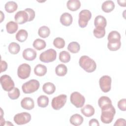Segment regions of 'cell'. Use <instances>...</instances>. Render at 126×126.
Masks as SVG:
<instances>
[{
  "label": "cell",
  "mask_w": 126,
  "mask_h": 126,
  "mask_svg": "<svg viewBox=\"0 0 126 126\" xmlns=\"http://www.w3.org/2000/svg\"><path fill=\"white\" fill-rule=\"evenodd\" d=\"M108 42H116L121 40V35L119 32L116 31H111L108 35Z\"/></svg>",
  "instance_id": "cell-28"
},
{
  "label": "cell",
  "mask_w": 126,
  "mask_h": 126,
  "mask_svg": "<svg viewBox=\"0 0 126 126\" xmlns=\"http://www.w3.org/2000/svg\"><path fill=\"white\" fill-rule=\"evenodd\" d=\"M20 50V46L18 43L16 42H11L8 45V51L12 54H17L19 53Z\"/></svg>",
  "instance_id": "cell-33"
},
{
  "label": "cell",
  "mask_w": 126,
  "mask_h": 126,
  "mask_svg": "<svg viewBox=\"0 0 126 126\" xmlns=\"http://www.w3.org/2000/svg\"><path fill=\"white\" fill-rule=\"evenodd\" d=\"M28 36V33L27 31L24 29L20 30L16 34L15 37L17 40L20 42H24L26 40Z\"/></svg>",
  "instance_id": "cell-25"
},
{
  "label": "cell",
  "mask_w": 126,
  "mask_h": 126,
  "mask_svg": "<svg viewBox=\"0 0 126 126\" xmlns=\"http://www.w3.org/2000/svg\"><path fill=\"white\" fill-rule=\"evenodd\" d=\"M56 74L59 76H63L67 72V68L66 65L63 64L58 65L55 68Z\"/></svg>",
  "instance_id": "cell-27"
},
{
  "label": "cell",
  "mask_w": 126,
  "mask_h": 126,
  "mask_svg": "<svg viewBox=\"0 0 126 126\" xmlns=\"http://www.w3.org/2000/svg\"><path fill=\"white\" fill-rule=\"evenodd\" d=\"M14 121L18 125H22L28 123L31 120V116L29 113L22 112L16 114L14 117Z\"/></svg>",
  "instance_id": "cell-9"
},
{
  "label": "cell",
  "mask_w": 126,
  "mask_h": 126,
  "mask_svg": "<svg viewBox=\"0 0 126 126\" xmlns=\"http://www.w3.org/2000/svg\"><path fill=\"white\" fill-rule=\"evenodd\" d=\"M73 21V18L70 14L67 12L63 13L62 14L60 17V22L61 24L65 26H70Z\"/></svg>",
  "instance_id": "cell-15"
},
{
  "label": "cell",
  "mask_w": 126,
  "mask_h": 126,
  "mask_svg": "<svg viewBox=\"0 0 126 126\" xmlns=\"http://www.w3.org/2000/svg\"><path fill=\"white\" fill-rule=\"evenodd\" d=\"M50 30L49 28L46 26H43L39 28L38 31V34L39 36L42 38H46L50 35Z\"/></svg>",
  "instance_id": "cell-31"
},
{
  "label": "cell",
  "mask_w": 126,
  "mask_h": 126,
  "mask_svg": "<svg viewBox=\"0 0 126 126\" xmlns=\"http://www.w3.org/2000/svg\"><path fill=\"white\" fill-rule=\"evenodd\" d=\"M90 126H99V124L98 123V121L95 119H91L90 121H89V124Z\"/></svg>",
  "instance_id": "cell-43"
},
{
  "label": "cell",
  "mask_w": 126,
  "mask_h": 126,
  "mask_svg": "<svg viewBox=\"0 0 126 126\" xmlns=\"http://www.w3.org/2000/svg\"><path fill=\"white\" fill-rule=\"evenodd\" d=\"M20 92L18 88H14L10 91L8 92V95L11 99H16L20 96Z\"/></svg>",
  "instance_id": "cell-37"
},
{
  "label": "cell",
  "mask_w": 126,
  "mask_h": 126,
  "mask_svg": "<svg viewBox=\"0 0 126 126\" xmlns=\"http://www.w3.org/2000/svg\"><path fill=\"white\" fill-rule=\"evenodd\" d=\"M14 19L17 24H23L28 21L29 15L25 10L19 11L15 14Z\"/></svg>",
  "instance_id": "cell-12"
},
{
  "label": "cell",
  "mask_w": 126,
  "mask_h": 126,
  "mask_svg": "<svg viewBox=\"0 0 126 126\" xmlns=\"http://www.w3.org/2000/svg\"><path fill=\"white\" fill-rule=\"evenodd\" d=\"M98 104L99 107L102 110L111 105L112 101L108 97L106 96H102L99 98Z\"/></svg>",
  "instance_id": "cell-16"
},
{
  "label": "cell",
  "mask_w": 126,
  "mask_h": 126,
  "mask_svg": "<svg viewBox=\"0 0 126 126\" xmlns=\"http://www.w3.org/2000/svg\"><path fill=\"white\" fill-rule=\"evenodd\" d=\"M92 17V13L89 10L84 9L81 10L79 14L78 24L80 27L84 28L88 25V21Z\"/></svg>",
  "instance_id": "cell-6"
},
{
  "label": "cell",
  "mask_w": 126,
  "mask_h": 126,
  "mask_svg": "<svg viewBox=\"0 0 126 126\" xmlns=\"http://www.w3.org/2000/svg\"><path fill=\"white\" fill-rule=\"evenodd\" d=\"M31 68L29 64L23 63L19 66L17 69L18 76L22 79H26L28 78L31 73Z\"/></svg>",
  "instance_id": "cell-10"
},
{
  "label": "cell",
  "mask_w": 126,
  "mask_h": 126,
  "mask_svg": "<svg viewBox=\"0 0 126 126\" xmlns=\"http://www.w3.org/2000/svg\"><path fill=\"white\" fill-rule=\"evenodd\" d=\"M67 49L72 53H77L80 51V46L78 42L73 41L68 45Z\"/></svg>",
  "instance_id": "cell-32"
},
{
  "label": "cell",
  "mask_w": 126,
  "mask_h": 126,
  "mask_svg": "<svg viewBox=\"0 0 126 126\" xmlns=\"http://www.w3.org/2000/svg\"><path fill=\"white\" fill-rule=\"evenodd\" d=\"M18 29V24L14 21H10L6 24V29L7 32L10 34H13L16 32Z\"/></svg>",
  "instance_id": "cell-24"
},
{
  "label": "cell",
  "mask_w": 126,
  "mask_h": 126,
  "mask_svg": "<svg viewBox=\"0 0 126 126\" xmlns=\"http://www.w3.org/2000/svg\"><path fill=\"white\" fill-rule=\"evenodd\" d=\"M117 2L118 3V4L121 6H123L125 7L126 5V0H117Z\"/></svg>",
  "instance_id": "cell-44"
},
{
  "label": "cell",
  "mask_w": 126,
  "mask_h": 126,
  "mask_svg": "<svg viewBox=\"0 0 126 126\" xmlns=\"http://www.w3.org/2000/svg\"><path fill=\"white\" fill-rule=\"evenodd\" d=\"M23 58L29 61L34 60L36 58V52L32 48H27L25 49L22 53Z\"/></svg>",
  "instance_id": "cell-13"
},
{
  "label": "cell",
  "mask_w": 126,
  "mask_h": 126,
  "mask_svg": "<svg viewBox=\"0 0 126 126\" xmlns=\"http://www.w3.org/2000/svg\"><path fill=\"white\" fill-rule=\"evenodd\" d=\"M70 100L71 103L77 108L82 107L85 102L84 96L77 92H73L71 94Z\"/></svg>",
  "instance_id": "cell-5"
},
{
  "label": "cell",
  "mask_w": 126,
  "mask_h": 126,
  "mask_svg": "<svg viewBox=\"0 0 126 126\" xmlns=\"http://www.w3.org/2000/svg\"><path fill=\"white\" fill-rule=\"evenodd\" d=\"M111 78L108 75L102 76L99 81L100 88L104 93L109 92L111 88Z\"/></svg>",
  "instance_id": "cell-11"
},
{
  "label": "cell",
  "mask_w": 126,
  "mask_h": 126,
  "mask_svg": "<svg viewBox=\"0 0 126 126\" xmlns=\"http://www.w3.org/2000/svg\"><path fill=\"white\" fill-rule=\"evenodd\" d=\"M126 99L125 98L122 99L120 100L118 102V107L120 110L123 111H125L126 110Z\"/></svg>",
  "instance_id": "cell-39"
},
{
  "label": "cell",
  "mask_w": 126,
  "mask_h": 126,
  "mask_svg": "<svg viewBox=\"0 0 126 126\" xmlns=\"http://www.w3.org/2000/svg\"><path fill=\"white\" fill-rule=\"evenodd\" d=\"M126 120L124 119H118L115 122V123L114 124L115 126H125L126 125Z\"/></svg>",
  "instance_id": "cell-41"
},
{
  "label": "cell",
  "mask_w": 126,
  "mask_h": 126,
  "mask_svg": "<svg viewBox=\"0 0 126 126\" xmlns=\"http://www.w3.org/2000/svg\"><path fill=\"white\" fill-rule=\"evenodd\" d=\"M94 25L95 28H105L107 25V21L104 17L102 15H98L94 19Z\"/></svg>",
  "instance_id": "cell-17"
},
{
  "label": "cell",
  "mask_w": 126,
  "mask_h": 126,
  "mask_svg": "<svg viewBox=\"0 0 126 126\" xmlns=\"http://www.w3.org/2000/svg\"><path fill=\"white\" fill-rule=\"evenodd\" d=\"M21 107L26 110H32L34 107V103L32 98L30 97H26L21 101Z\"/></svg>",
  "instance_id": "cell-14"
},
{
  "label": "cell",
  "mask_w": 126,
  "mask_h": 126,
  "mask_svg": "<svg viewBox=\"0 0 126 126\" xmlns=\"http://www.w3.org/2000/svg\"><path fill=\"white\" fill-rule=\"evenodd\" d=\"M25 11H26L29 15V22L32 21L35 17V12L31 8H26L25 9Z\"/></svg>",
  "instance_id": "cell-40"
},
{
  "label": "cell",
  "mask_w": 126,
  "mask_h": 126,
  "mask_svg": "<svg viewBox=\"0 0 126 126\" xmlns=\"http://www.w3.org/2000/svg\"><path fill=\"white\" fill-rule=\"evenodd\" d=\"M93 33L97 38H102L105 34V29L103 28H95L93 31Z\"/></svg>",
  "instance_id": "cell-35"
},
{
  "label": "cell",
  "mask_w": 126,
  "mask_h": 126,
  "mask_svg": "<svg viewBox=\"0 0 126 126\" xmlns=\"http://www.w3.org/2000/svg\"><path fill=\"white\" fill-rule=\"evenodd\" d=\"M39 86L38 80L32 79L24 83L22 86V89L25 94H31L36 91L39 89Z\"/></svg>",
  "instance_id": "cell-3"
},
{
  "label": "cell",
  "mask_w": 126,
  "mask_h": 126,
  "mask_svg": "<svg viewBox=\"0 0 126 126\" xmlns=\"http://www.w3.org/2000/svg\"><path fill=\"white\" fill-rule=\"evenodd\" d=\"M59 60L62 63H67L70 60V55L68 52L63 51L59 54Z\"/></svg>",
  "instance_id": "cell-34"
},
{
  "label": "cell",
  "mask_w": 126,
  "mask_h": 126,
  "mask_svg": "<svg viewBox=\"0 0 126 126\" xmlns=\"http://www.w3.org/2000/svg\"><path fill=\"white\" fill-rule=\"evenodd\" d=\"M81 112L85 116L90 117L94 115L95 110L93 106L90 104H87L81 108Z\"/></svg>",
  "instance_id": "cell-19"
},
{
  "label": "cell",
  "mask_w": 126,
  "mask_h": 126,
  "mask_svg": "<svg viewBox=\"0 0 126 126\" xmlns=\"http://www.w3.org/2000/svg\"><path fill=\"white\" fill-rule=\"evenodd\" d=\"M66 6L69 10L74 11L80 8L81 2L78 0H69L67 2Z\"/></svg>",
  "instance_id": "cell-18"
},
{
  "label": "cell",
  "mask_w": 126,
  "mask_h": 126,
  "mask_svg": "<svg viewBox=\"0 0 126 126\" xmlns=\"http://www.w3.org/2000/svg\"><path fill=\"white\" fill-rule=\"evenodd\" d=\"M7 68V63L4 61L1 60L0 62V72L5 71Z\"/></svg>",
  "instance_id": "cell-42"
},
{
  "label": "cell",
  "mask_w": 126,
  "mask_h": 126,
  "mask_svg": "<svg viewBox=\"0 0 126 126\" xmlns=\"http://www.w3.org/2000/svg\"><path fill=\"white\" fill-rule=\"evenodd\" d=\"M67 96L65 94H60L52 99L51 105L54 110H58L62 108L65 104Z\"/></svg>",
  "instance_id": "cell-8"
},
{
  "label": "cell",
  "mask_w": 126,
  "mask_h": 126,
  "mask_svg": "<svg viewBox=\"0 0 126 126\" xmlns=\"http://www.w3.org/2000/svg\"><path fill=\"white\" fill-rule=\"evenodd\" d=\"M6 123H7V124H6L5 125H8V126H9V125H11V126H13V125L12 124H11L10 122H9V121H8V122H6Z\"/></svg>",
  "instance_id": "cell-46"
},
{
  "label": "cell",
  "mask_w": 126,
  "mask_h": 126,
  "mask_svg": "<svg viewBox=\"0 0 126 126\" xmlns=\"http://www.w3.org/2000/svg\"><path fill=\"white\" fill-rule=\"evenodd\" d=\"M0 13H1V21H0V22H2V21H3V19L2 17H4V15H3V13H2V12L1 11H0Z\"/></svg>",
  "instance_id": "cell-45"
},
{
  "label": "cell",
  "mask_w": 126,
  "mask_h": 126,
  "mask_svg": "<svg viewBox=\"0 0 126 126\" xmlns=\"http://www.w3.org/2000/svg\"><path fill=\"white\" fill-rule=\"evenodd\" d=\"M37 102L39 107L45 108L48 105L49 98L44 95H40L37 98Z\"/></svg>",
  "instance_id": "cell-29"
},
{
  "label": "cell",
  "mask_w": 126,
  "mask_h": 126,
  "mask_svg": "<svg viewBox=\"0 0 126 126\" xmlns=\"http://www.w3.org/2000/svg\"><path fill=\"white\" fill-rule=\"evenodd\" d=\"M32 45L35 49L37 50H41L45 48L46 44L44 40L37 38L33 41Z\"/></svg>",
  "instance_id": "cell-30"
},
{
  "label": "cell",
  "mask_w": 126,
  "mask_h": 126,
  "mask_svg": "<svg viewBox=\"0 0 126 126\" xmlns=\"http://www.w3.org/2000/svg\"><path fill=\"white\" fill-rule=\"evenodd\" d=\"M0 84L2 89L6 92H9L14 88V81L11 77L5 74L2 75L0 78Z\"/></svg>",
  "instance_id": "cell-7"
},
{
  "label": "cell",
  "mask_w": 126,
  "mask_h": 126,
  "mask_svg": "<svg viewBox=\"0 0 126 126\" xmlns=\"http://www.w3.org/2000/svg\"><path fill=\"white\" fill-rule=\"evenodd\" d=\"M79 63L81 68L87 72H93L96 68L94 61L87 56H82L80 57Z\"/></svg>",
  "instance_id": "cell-1"
},
{
  "label": "cell",
  "mask_w": 126,
  "mask_h": 126,
  "mask_svg": "<svg viewBox=\"0 0 126 126\" xmlns=\"http://www.w3.org/2000/svg\"><path fill=\"white\" fill-rule=\"evenodd\" d=\"M56 51L53 49H49L41 53L39 56V60L43 63H50L54 61L56 59Z\"/></svg>",
  "instance_id": "cell-4"
},
{
  "label": "cell",
  "mask_w": 126,
  "mask_h": 126,
  "mask_svg": "<svg viewBox=\"0 0 126 126\" xmlns=\"http://www.w3.org/2000/svg\"><path fill=\"white\" fill-rule=\"evenodd\" d=\"M116 110L112 104L110 106L101 110L100 120L104 124L111 123L114 118Z\"/></svg>",
  "instance_id": "cell-2"
},
{
  "label": "cell",
  "mask_w": 126,
  "mask_h": 126,
  "mask_svg": "<svg viewBox=\"0 0 126 126\" xmlns=\"http://www.w3.org/2000/svg\"><path fill=\"white\" fill-rule=\"evenodd\" d=\"M46 72L47 67L41 64H37L34 68V73L38 76H43L46 74Z\"/></svg>",
  "instance_id": "cell-23"
},
{
  "label": "cell",
  "mask_w": 126,
  "mask_h": 126,
  "mask_svg": "<svg viewBox=\"0 0 126 126\" xmlns=\"http://www.w3.org/2000/svg\"><path fill=\"white\" fill-rule=\"evenodd\" d=\"M121 46V40L116 42H108L107 44V47L110 50L112 51H117L119 49Z\"/></svg>",
  "instance_id": "cell-36"
},
{
  "label": "cell",
  "mask_w": 126,
  "mask_h": 126,
  "mask_svg": "<svg viewBox=\"0 0 126 126\" xmlns=\"http://www.w3.org/2000/svg\"><path fill=\"white\" fill-rule=\"evenodd\" d=\"M84 119L81 115L78 114H75L71 116L69 121L70 123L75 126H78L81 125L83 122Z\"/></svg>",
  "instance_id": "cell-20"
},
{
  "label": "cell",
  "mask_w": 126,
  "mask_h": 126,
  "mask_svg": "<svg viewBox=\"0 0 126 126\" xmlns=\"http://www.w3.org/2000/svg\"><path fill=\"white\" fill-rule=\"evenodd\" d=\"M4 8L7 12L10 13H13L17 9L18 5L15 1H9L6 3Z\"/></svg>",
  "instance_id": "cell-26"
},
{
  "label": "cell",
  "mask_w": 126,
  "mask_h": 126,
  "mask_svg": "<svg viewBox=\"0 0 126 126\" xmlns=\"http://www.w3.org/2000/svg\"><path fill=\"white\" fill-rule=\"evenodd\" d=\"M53 44L57 48L62 49L65 46V41L62 38L57 37L54 40Z\"/></svg>",
  "instance_id": "cell-38"
},
{
  "label": "cell",
  "mask_w": 126,
  "mask_h": 126,
  "mask_svg": "<svg viewBox=\"0 0 126 126\" xmlns=\"http://www.w3.org/2000/svg\"><path fill=\"white\" fill-rule=\"evenodd\" d=\"M43 91L47 94H51L56 91V87L51 82L45 83L42 86Z\"/></svg>",
  "instance_id": "cell-22"
},
{
  "label": "cell",
  "mask_w": 126,
  "mask_h": 126,
  "mask_svg": "<svg viewBox=\"0 0 126 126\" xmlns=\"http://www.w3.org/2000/svg\"><path fill=\"white\" fill-rule=\"evenodd\" d=\"M115 8V4L112 0L105 1L101 5L102 10L106 13L111 12Z\"/></svg>",
  "instance_id": "cell-21"
}]
</instances>
